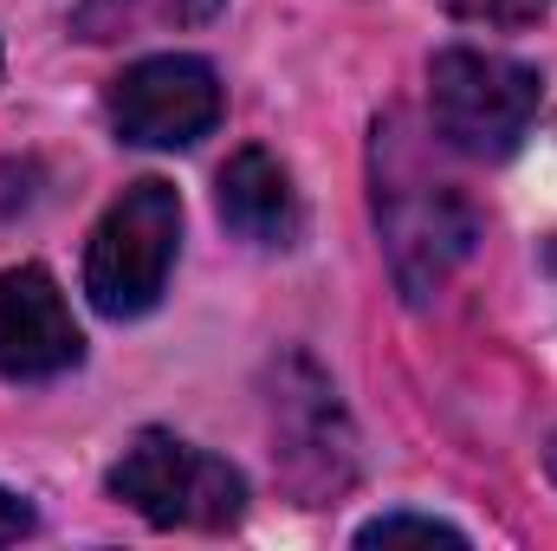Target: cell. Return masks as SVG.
Wrapping results in <instances>:
<instances>
[{"instance_id": "obj_1", "label": "cell", "mask_w": 557, "mask_h": 551, "mask_svg": "<svg viewBox=\"0 0 557 551\" xmlns=\"http://www.w3.org/2000/svg\"><path fill=\"white\" fill-rule=\"evenodd\" d=\"M376 228H383V254H389V273L403 285V298L441 292L447 273L480 241L473 201L421 162L403 118L376 124Z\"/></svg>"}, {"instance_id": "obj_2", "label": "cell", "mask_w": 557, "mask_h": 551, "mask_svg": "<svg viewBox=\"0 0 557 551\" xmlns=\"http://www.w3.org/2000/svg\"><path fill=\"white\" fill-rule=\"evenodd\" d=\"M545 78L506 52H480V46H447L428 65V118L434 137L473 162H499L512 156L532 118H539Z\"/></svg>"}, {"instance_id": "obj_3", "label": "cell", "mask_w": 557, "mask_h": 551, "mask_svg": "<svg viewBox=\"0 0 557 551\" xmlns=\"http://www.w3.org/2000/svg\"><path fill=\"white\" fill-rule=\"evenodd\" d=\"M175 247H182V195L156 175L131 182L111 215L98 221L91 247H85V292L104 318H143L175 273Z\"/></svg>"}, {"instance_id": "obj_4", "label": "cell", "mask_w": 557, "mask_h": 551, "mask_svg": "<svg viewBox=\"0 0 557 551\" xmlns=\"http://www.w3.org/2000/svg\"><path fill=\"white\" fill-rule=\"evenodd\" d=\"M111 493L131 513H143L149 526L221 532V526H240V513H247V480L221 454H208L195 441H175L162 428H143L124 448V461L111 467Z\"/></svg>"}, {"instance_id": "obj_5", "label": "cell", "mask_w": 557, "mask_h": 551, "mask_svg": "<svg viewBox=\"0 0 557 551\" xmlns=\"http://www.w3.org/2000/svg\"><path fill=\"white\" fill-rule=\"evenodd\" d=\"M104 111H111V131L137 149H188L221 124V78L208 59L162 52L111 85Z\"/></svg>"}, {"instance_id": "obj_6", "label": "cell", "mask_w": 557, "mask_h": 551, "mask_svg": "<svg viewBox=\"0 0 557 551\" xmlns=\"http://www.w3.org/2000/svg\"><path fill=\"white\" fill-rule=\"evenodd\" d=\"M273 428H278V461H285V480L318 506V500H331L337 487H350V428H344V415L331 403V383L305 364V357H292L285 364V383H278L273 396Z\"/></svg>"}, {"instance_id": "obj_7", "label": "cell", "mask_w": 557, "mask_h": 551, "mask_svg": "<svg viewBox=\"0 0 557 551\" xmlns=\"http://www.w3.org/2000/svg\"><path fill=\"white\" fill-rule=\"evenodd\" d=\"M78 357H85V338L52 273L7 267L0 273V377L46 383V377H65Z\"/></svg>"}, {"instance_id": "obj_8", "label": "cell", "mask_w": 557, "mask_h": 551, "mask_svg": "<svg viewBox=\"0 0 557 551\" xmlns=\"http://www.w3.org/2000/svg\"><path fill=\"white\" fill-rule=\"evenodd\" d=\"M214 201H221V221H227L240 241H253V247H292V241H298V221H305V215H298V188H292L285 162L267 156V149L227 156Z\"/></svg>"}, {"instance_id": "obj_9", "label": "cell", "mask_w": 557, "mask_h": 551, "mask_svg": "<svg viewBox=\"0 0 557 551\" xmlns=\"http://www.w3.org/2000/svg\"><path fill=\"white\" fill-rule=\"evenodd\" d=\"M227 0H85L72 13L78 39H143V33H175V26H208L221 20Z\"/></svg>"}, {"instance_id": "obj_10", "label": "cell", "mask_w": 557, "mask_h": 551, "mask_svg": "<svg viewBox=\"0 0 557 551\" xmlns=\"http://www.w3.org/2000/svg\"><path fill=\"white\" fill-rule=\"evenodd\" d=\"M454 20L467 26H493V33H519V26H539L552 13V0H441Z\"/></svg>"}, {"instance_id": "obj_11", "label": "cell", "mask_w": 557, "mask_h": 551, "mask_svg": "<svg viewBox=\"0 0 557 551\" xmlns=\"http://www.w3.org/2000/svg\"><path fill=\"white\" fill-rule=\"evenodd\" d=\"M396 539H428V546H467V532L441 526V519H421V513H383L357 532V546H396Z\"/></svg>"}, {"instance_id": "obj_12", "label": "cell", "mask_w": 557, "mask_h": 551, "mask_svg": "<svg viewBox=\"0 0 557 551\" xmlns=\"http://www.w3.org/2000/svg\"><path fill=\"white\" fill-rule=\"evenodd\" d=\"M33 526H39V519H33V506H26L20 493H7V487H0V546H13V539H26Z\"/></svg>"}, {"instance_id": "obj_13", "label": "cell", "mask_w": 557, "mask_h": 551, "mask_svg": "<svg viewBox=\"0 0 557 551\" xmlns=\"http://www.w3.org/2000/svg\"><path fill=\"white\" fill-rule=\"evenodd\" d=\"M552 474H557V454H552Z\"/></svg>"}]
</instances>
